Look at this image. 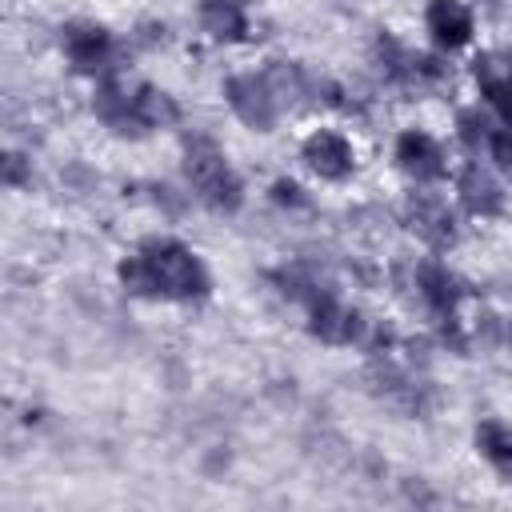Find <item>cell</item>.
I'll use <instances>...</instances> for the list:
<instances>
[{
    "instance_id": "cell-1",
    "label": "cell",
    "mask_w": 512,
    "mask_h": 512,
    "mask_svg": "<svg viewBox=\"0 0 512 512\" xmlns=\"http://www.w3.org/2000/svg\"><path fill=\"white\" fill-rule=\"evenodd\" d=\"M120 280L136 296H164V300H196L208 292V272L192 248L180 240H148L120 264Z\"/></svg>"
},
{
    "instance_id": "cell-19",
    "label": "cell",
    "mask_w": 512,
    "mask_h": 512,
    "mask_svg": "<svg viewBox=\"0 0 512 512\" xmlns=\"http://www.w3.org/2000/svg\"><path fill=\"white\" fill-rule=\"evenodd\" d=\"M4 180H8L12 188H20V184L32 180V172L24 168V156H20V152H8V160H4Z\"/></svg>"
},
{
    "instance_id": "cell-6",
    "label": "cell",
    "mask_w": 512,
    "mask_h": 512,
    "mask_svg": "<svg viewBox=\"0 0 512 512\" xmlns=\"http://www.w3.org/2000/svg\"><path fill=\"white\" fill-rule=\"evenodd\" d=\"M300 160L308 164V172H316L320 180H344L352 168H356V148L344 132L336 128H316L304 148H300Z\"/></svg>"
},
{
    "instance_id": "cell-7",
    "label": "cell",
    "mask_w": 512,
    "mask_h": 512,
    "mask_svg": "<svg viewBox=\"0 0 512 512\" xmlns=\"http://www.w3.org/2000/svg\"><path fill=\"white\" fill-rule=\"evenodd\" d=\"M472 76H476V84H480L484 104H488L504 124H512V56L488 48V52H480V56L472 60Z\"/></svg>"
},
{
    "instance_id": "cell-3",
    "label": "cell",
    "mask_w": 512,
    "mask_h": 512,
    "mask_svg": "<svg viewBox=\"0 0 512 512\" xmlns=\"http://www.w3.org/2000/svg\"><path fill=\"white\" fill-rule=\"evenodd\" d=\"M224 100L232 108V116L256 132H268L280 116V104L264 80V72H236L224 80Z\"/></svg>"
},
{
    "instance_id": "cell-5",
    "label": "cell",
    "mask_w": 512,
    "mask_h": 512,
    "mask_svg": "<svg viewBox=\"0 0 512 512\" xmlns=\"http://www.w3.org/2000/svg\"><path fill=\"white\" fill-rule=\"evenodd\" d=\"M64 44V56L76 72H88V76H104L108 68H116V44L112 36L100 28V24H88V20H76L64 28L60 36Z\"/></svg>"
},
{
    "instance_id": "cell-18",
    "label": "cell",
    "mask_w": 512,
    "mask_h": 512,
    "mask_svg": "<svg viewBox=\"0 0 512 512\" xmlns=\"http://www.w3.org/2000/svg\"><path fill=\"white\" fill-rule=\"evenodd\" d=\"M496 160H500V168L512 176V124H500V132L492 136V148H488Z\"/></svg>"
},
{
    "instance_id": "cell-13",
    "label": "cell",
    "mask_w": 512,
    "mask_h": 512,
    "mask_svg": "<svg viewBox=\"0 0 512 512\" xmlns=\"http://www.w3.org/2000/svg\"><path fill=\"white\" fill-rule=\"evenodd\" d=\"M200 32L212 40H240L248 32L244 4L232 0H200Z\"/></svg>"
},
{
    "instance_id": "cell-20",
    "label": "cell",
    "mask_w": 512,
    "mask_h": 512,
    "mask_svg": "<svg viewBox=\"0 0 512 512\" xmlns=\"http://www.w3.org/2000/svg\"><path fill=\"white\" fill-rule=\"evenodd\" d=\"M504 340H508V348H512V328H508V324H504Z\"/></svg>"
},
{
    "instance_id": "cell-11",
    "label": "cell",
    "mask_w": 512,
    "mask_h": 512,
    "mask_svg": "<svg viewBox=\"0 0 512 512\" xmlns=\"http://www.w3.org/2000/svg\"><path fill=\"white\" fill-rule=\"evenodd\" d=\"M424 24H428V32H432V40H436L440 48H460V44H468V40H472V28H476L472 8H468L464 0H428Z\"/></svg>"
},
{
    "instance_id": "cell-21",
    "label": "cell",
    "mask_w": 512,
    "mask_h": 512,
    "mask_svg": "<svg viewBox=\"0 0 512 512\" xmlns=\"http://www.w3.org/2000/svg\"><path fill=\"white\" fill-rule=\"evenodd\" d=\"M232 4H248V0H232Z\"/></svg>"
},
{
    "instance_id": "cell-4",
    "label": "cell",
    "mask_w": 512,
    "mask_h": 512,
    "mask_svg": "<svg viewBox=\"0 0 512 512\" xmlns=\"http://www.w3.org/2000/svg\"><path fill=\"white\" fill-rule=\"evenodd\" d=\"M364 316L360 312H352L332 288H324V292H316L312 300H308V328H312V336H320L324 344H360V336H364Z\"/></svg>"
},
{
    "instance_id": "cell-16",
    "label": "cell",
    "mask_w": 512,
    "mask_h": 512,
    "mask_svg": "<svg viewBox=\"0 0 512 512\" xmlns=\"http://www.w3.org/2000/svg\"><path fill=\"white\" fill-rule=\"evenodd\" d=\"M500 132V124H492L488 116H480L476 108L472 112H460V140L476 152V148H492V136Z\"/></svg>"
},
{
    "instance_id": "cell-10",
    "label": "cell",
    "mask_w": 512,
    "mask_h": 512,
    "mask_svg": "<svg viewBox=\"0 0 512 512\" xmlns=\"http://www.w3.org/2000/svg\"><path fill=\"white\" fill-rule=\"evenodd\" d=\"M408 224H412V232H416L424 244H432V248H444V244L452 240V232H456V216H452L448 200L436 196V192H416V196H408Z\"/></svg>"
},
{
    "instance_id": "cell-8",
    "label": "cell",
    "mask_w": 512,
    "mask_h": 512,
    "mask_svg": "<svg viewBox=\"0 0 512 512\" xmlns=\"http://www.w3.org/2000/svg\"><path fill=\"white\" fill-rule=\"evenodd\" d=\"M412 288H416L420 304H424L432 316H440V320H456V304H460L464 288H460V280H456L444 264H436V260L416 264V268H412Z\"/></svg>"
},
{
    "instance_id": "cell-9",
    "label": "cell",
    "mask_w": 512,
    "mask_h": 512,
    "mask_svg": "<svg viewBox=\"0 0 512 512\" xmlns=\"http://www.w3.org/2000/svg\"><path fill=\"white\" fill-rule=\"evenodd\" d=\"M396 164H400V172H408L412 180L428 184V180H440V176H444L448 156H444V148H440L436 136H428V132H420V128H408V132H400V140H396Z\"/></svg>"
},
{
    "instance_id": "cell-12",
    "label": "cell",
    "mask_w": 512,
    "mask_h": 512,
    "mask_svg": "<svg viewBox=\"0 0 512 512\" xmlns=\"http://www.w3.org/2000/svg\"><path fill=\"white\" fill-rule=\"evenodd\" d=\"M456 192H460V204L472 212V216H496L500 208H504V192H500V184H496V176L488 172V168H480V164H468L464 172H460V180H456Z\"/></svg>"
},
{
    "instance_id": "cell-17",
    "label": "cell",
    "mask_w": 512,
    "mask_h": 512,
    "mask_svg": "<svg viewBox=\"0 0 512 512\" xmlns=\"http://www.w3.org/2000/svg\"><path fill=\"white\" fill-rule=\"evenodd\" d=\"M272 196H276V204H284V208H308L304 188L292 184V180H276V184H272Z\"/></svg>"
},
{
    "instance_id": "cell-14",
    "label": "cell",
    "mask_w": 512,
    "mask_h": 512,
    "mask_svg": "<svg viewBox=\"0 0 512 512\" xmlns=\"http://www.w3.org/2000/svg\"><path fill=\"white\" fill-rule=\"evenodd\" d=\"M476 448L504 480H512V428L504 420H484L476 428Z\"/></svg>"
},
{
    "instance_id": "cell-15",
    "label": "cell",
    "mask_w": 512,
    "mask_h": 512,
    "mask_svg": "<svg viewBox=\"0 0 512 512\" xmlns=\"http://www.w3.org/2000/svg\"><path fill=\"white\" fill-rule=\"evenodd\" d=\"M136 120H140L144 132H152V128H168V124L180 120V108H176V100H172L168 92H160V88H152V84H140V96H136Z\"/></svg>"
},
{
    "instance_id": "cell-2",
    "label": "cell",
    "mask_w": 512,
    "mask_h": 512,
    "mask_svg": "<svg viewBox=\"0 0 512 512\" xmlns=\"http://www.w3.org/2000/svg\"><path fill=\"white\" fill-rule=\"evenodd\" d=\"M184 176H188V188L196 192V200H204L212 212H236L244 200L240 176L232 172L224 148L204 132H192L184 140Z\"/></svg>"
}]
</instances>
